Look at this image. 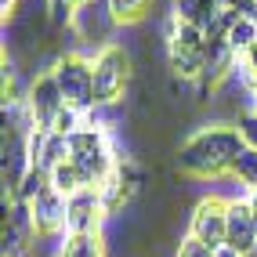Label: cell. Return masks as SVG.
Masks as SVG:
<instances>
[{"label":"cell","mask_w":257,"mask_h":257,"mask_svg":"<svg viewBox=\"0 0 257 257\" xmlns=\"http://www.w3.org/2000/svg\"><path fill=\"white\" fill-rule=\"evenodd\" d=\"M94 65V105H116L123 101L134 80V58L127 47L119 44H105L91 58Z\"/></svg>","instance_id":"7a4b0ae2"},{"label":"cell","mask_w":257,"mask_h":257,"mask_svg":"<svg viewBox=\"0 0 257 257\" xmlns=\"http://www.w3.org/2000/svg\"><path fill=\"white\" fill-rule=\"evenodd\" d=\"M250 109H257V83L250 87Z\"/></svg>","instance_id":"44dd1931"},{"label":"cell","mask_w":257,"mask_h":257,"mask_svg":"<svg viewBox=\"0 0 257 257\" xmlns=\"http://www.w3.org/2000/svg\"><path fill=\"white\" fill-rule=\"evenodd\" d=\"M0 11H4V19H11L19 11V0H0Z\"/></svg>","instance_id":"ac0fdd59"},{"label":"cell","mask_w":257,"mask_h":257,"mask_svg":"<svg viewBox=\"0 0 257 257\" xmlns=\"http://www.w3.org/2000/svg\"><path fill=\"white\" fill-rule=\"evenodd\" d=\"M232 178L243 185V188H250V192L257 188V149L246 145V149L235 156V163H232Z\"/></svg>","instance_id":"7c38bea8"},{"label":"cell","mask_w":257,"mask_h":257,"mask_svg":"<svg viewBox=\"0 0 257 257\" xmlns=\"http://www.w3.org/2000/svg\"><path fill=\"white\" fill-rule=\"evenodd\" d=\"M26 105H29V116H33V123H37L40 131H51V127H55L58 112L65 109V94H62V87H58V80L51 76V69L40 73L37 80L29 83Z\"/></svg>","instance_id":"8992f818"},{"label":"cell","mask_w":257,"mask_h":257,"mask_svg":"<svg viewBox=\"0 0 257 257\" xmlns=\"http://www.w3.org/2000/svg\"><path fill=\"white\" fill-rule=\"evenodd\" d=\"M51 76L58 80V87L65 94V105H73L80 112L94 109V65L83 55H62L51 65Z\"/></svg>","instance_id":"3957f363"},{"label":"cell","mask_w":257,"mask_h":257,"mask_svg":"<svg viewBox=\"0 0 257 257\" xmlns=\"http://www.w3.org/2000/svg\"><path fill=\"white\" fill-rule=\"evenodd\" d=\"M105 217L109 210L98 188H80L65 199V232H101Z\"/></svg>","instance_id":"52a82bcc"},{"label":"cell","mask_w":257,"mask_h":257,"mask_svg":"<svg viewBox=\"0 0 257 257\" xmlns=\"http://www.w3.org/2000/svg\"><path fill=\"white\" fill-rule=\"evenodd\" d=\"M51 188H58L62 196H73V192H80V188H83V178H80V170L65 160L62 167L51 170Z\"/></svg>","instance_id":"4fadbf2b"},{"label":"cell","mask_w":257,"mask_h":257,"mask_svg":"<svg viewBox=\"0 0 257 257\" xmlns=\"http://www.w3.org/2000/svg\"><path fill=\"white\" fill-rule=\"evenodd\" d=\"M37 239H40V232H37L29 203L11 199L4 207V232H0V250H4V257H26Z\"/></svg>","instance_id":"5b68a950"},{"label":"cell","mask_w":257,"mask_h":257,"mask_svg":"<svg viewBox=\"0 0 257 257\" xmlns=\"http://www.w3.org/2000/svg\"><path fill=\"white\" fill-rule=\"evenodd\" d=\"M225 246L239 250V253H250L257 246V221L250 210V192L228 199V239Z\"/></svg>","instance_id":"9c48e42d"},{"label":"cell","mask_w":257,"mask_h":257,"mask_svg":"<svg viewBox=\"0 0 257 257\" xmlns=\"http://www.w3.org/2000/svg\"><path fill=\"white\" fill-rule=\"evenodd\" d=\"M250 19H253V22H257V0H253V15H250Z\"/></svg>","instance_id":"7402d4cb"},{"label":"cell","mask_w":257,"mask_h":257,"mask_svg":"<svg viewBox=\"0 0 257 257\" xmlns=\"http://www.w3.org/2000/svg\"><path fill=\"white\" fill-rule=\"evenodd\" d=\"M65 199L69 196H62L58 188H44V192L29 203V210H33V221H37V232L44 239H62L65 235Z\"/></svg>","instance_id":"ba28073f"},{"label":"cell","mask_w":257,"mask_h":257,"mask_svg":"<svg viewBox=\"0 0 257 257\" xmlns=\"http://www.w3.org/2000/svg\"><path fill=\"white\" fill-rule=\"evenodd\" d=\"M250 210H253V221H257V188L250 192Z\"/></svg>","instance_id":"ffe728a7"},{"label":"cell","mask_w":257,"mask_h":257,"mask_svg":"<svg viewBox=\"0 0 257 257\" xmlns=\"http://www.w3.org/2000/svg\"><path fill=\"white\" fill-rule=\"evenodd\" d=\"M225 8H232L235 15H243V19H250V15H253V0H225Z\"/></svg>","instance_id":"e0dca14e"},{"label":"cell","mask_w":257,"mask_h":257,"mask_svg":"<svg viewBox=\"0 0 257 257\" xmlns=\"http://www.w3.org/2000/svg\"><path fill=\"white\" fill-rule=\"evenodd\" d=\"M228 44H232L235 55H246V51L257 44V22L253 19H239L232 26V33H228Z\"/></svg>","instance_id":"5bb4252c"},{"label":"cell","mask_w":257,"mask_h":257,"mask_svg":"<svg viewBox=\"0 0 257 257\" xmlns=\"http://www.w3.org/2000/svg\"><path fill=\"white\" fill-rule=\"evenodd\" d=\"M58 257H109L105 232H65L58 239Z\"/></svg>","instance_id":"30bf717a"},{"label":"cell","mask_w":257,"mask_h":257,"mask_svg":"<svg viewBox=\"0 0 257 257\" xmlns=\"http://www.w3.org/2000/svg\"><path fill=\"white\" fill-rule=\"evenodd\" d=\"M188 235L207 243L210 250H221L228 239V199H217V196H207L199 199L192 214H188Z\"/></svg>","instance_id":"277c9868"},{"label":"cell","mask_w":257,"mask_h":257,"mask_svg":"<svg viewBox=\"0 0 257 257\" xmlns=\"http://www.w3.org/2000/svg\"><path fill=\"white\" fill-rule=\"evenodd\" d=\"M243 149L246 142L235 123H207L178 145L174 167L188 178H221L232 174V163Z\"/></svg>","instance_id":"6da1fadb"},{"label":"cell","mask_w":257,"mask_h":257,"mask_svg":"<svg viewBox=\"0 0 257 257\" xmlns=\"http://www.w3.org/2000/svg\"><path fill=\"white\" fill-rule=\"evenodd\" d=\"M246 257H257V246H253V250H250V253H246Z\"/></svg>","instance_id":"603a6c76"},{"label":"cell","mask_w":257,"mask_h":257,"mask_svg":"<svg viewBox=\"0 0 257 257\" xmlns=\"http://www.w3.org/2000/svg\"><path fill=\"white\" fill-rule=\"evenodd\" d=\"M214 257H246V253H239V250H232V246H221Z\"/></svg>","instance_id":"d6986e66"},{"label":"cell","mask_w":257,"mask_h":257,"mask_svg":"<svg viewBox=\"0 0 257 257\" xmlns=\"http://www.w3.org/2000/svg\"><path fill=\"white\" fill-rule=\"evenodd\" d=\"M217 250H210L207 243H199V239H192V235H185L181 243H178V250H174V257H214Z\"/></svg>","instance_id":"2e32d148"},{"label":"cell","mask_w":257,"mask_h":257,"mask_svg":"<svg viewBox=\"0 0 257 257\" xmlns=\"http://www.w3.org/2000/svg\"><path fill=\"white\" fill-rule=\"evenodd\" d=\"M105 4H109V11H112L116 26H138L145 15H149L152 0H105Z\"/></svg>","instance_id":"8fae6325"},{"label":"cell","mask_w":257,"mask_h":257,"mask_svg":"<svg viewBox=\"0 0 257 257\" xmlns=\"http://www.w3.org/2000/svg\"><path fill=\"white\" fill-rule=\"evenodd\" d=\"M235 127H239V134H243V142H246L250 149H257V109H246V112H239Z\"/></svg>","instance_id":"9a60e30c"}]
</instances>
